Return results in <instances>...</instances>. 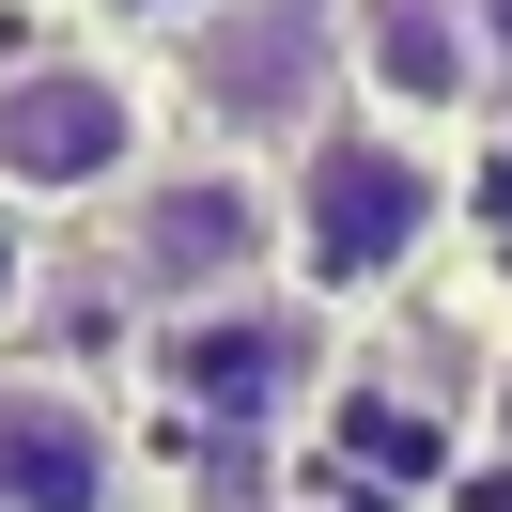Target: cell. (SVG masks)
<instances>
[{
  "label": "cell",
  "mask_w": 512,
  "mask_h": 512,
  "mask_svg": "<svg viewBox=\"0 0 512 512\" xmlns=\"http://www.w3.org/2000/svg\"><path fill=\"white\" fill-rule=\"evenodd\" d=\"M435 218H450V156L404 140V125H326V140H295V171H280V264L311 295L404 280V264L435 249Z\"/></svg>",
  "instance_id": "1"
},
{
  "label": "cell",
  "mask_w": 512,
  "mask_h": 512,
  "mask_svg": "<svg viewBox=\"0 0 512 512\" xmlns=\"http://www.w3.org/2000/svg\"><path fill=\"white\" fill-rule=\"evenodd\" d=\"M109 264H125V295H156V311L264 295V280H280V187H264L249 156H171V171H140V187H125Z\"/></svg>",
  "instance_id": "2"
},
{
  "label": "cell",
  "mask_w": 512,
  "mask_h": 512,
  "mask_svg": "<svg viewBox=\"0 0 512 512\" xmlns=\"http://www.w3.org/2000/svg\"><path fill=\"white\" fill-rule=\"evenodd\" d=\"M156 171V109L125 63L63 47V63H0V202H109Z\"/></svg>",
  "instance_id": "3"
},
{
  "label": "cell",
  "mask_w": 512,
  "mask_h": 512,
  "mask_svg": "<svg viewBox=\"0 0 512 512\" xmlns=\"http://www.w3.org/2000/svg\"><path fill=\"white\" fill-rule=\"evenodd\" d=\"M342 94L435 140L497 109V0H342Z\"/></svg>",
  "instance_id": "4"
},
{
  "label": "cell",
  "mask_w": 512,
  "mask_h": 512,
  "mask_svg": "<svg viewBox=\"0 0 512 512\" xmlns=\"http://www.w3.org/2000/svg\"><path fill=\"white\" fill-rule=\"evenodd\" d=\"M187 78L233 140H326L342 94V0H218L187 32Z\"/></svg>",
  "instance_id": "5"
},
{
  "label": "cell",
  "mask_w": 512,
  "mask_h": 512,
  "mask_svg": "<svg viewBox=\"0 0 512 512\" xmlns=\"http://www.w3.org/2000/svg\"><path fill=\"white\" fill-rule=\"evenodd\" d=\"M156 373H171V404H202V419H280L295 388H311V311H295V295L171 311L156 326Z\"/></svg>",
  "instance_id": "6"
},
{
  "label": "cell",
  "mask_w": 512,
  "mask_h": 512,
  "mask_svg": "<svg viewBox=\"0 0 512 512\" xmlns=\"http://www.w3.org/2000/svg\"><path fill=\"white\" fill-rule=\"evenodd\" d=\"M109 497H125L109 404L63 373H0V512H109Z\"/></svg>",
  "instance_id": "7"
},
{
  "label": "cell",
  "mask_w": 512,
  "mask_h": 512,
  "mask_svg": "<svg viewBox=\"0 0 512 512\" xmlns=\"http://www.w3.org/2000/svg\"><path fill=\"white\" fill-rule=\"evenodd\" d=\"M94 16H125V32H171V16H187V32H202L218 0H94Z\"/></svg>",
  "instance_id": "8"
},
{
  "label": "cell",
  "mask_w": 512,
  "mask_h": 512,
  "mask_svg": "<svg viewBox=\"0 0 512 512\" xmlns=\"http://www.w3.org/2000/svg\"><path fill=\"white\" fill-rule=\"evenodd\" d=\"M16 295H32V249H16V218H0V311H16Z\"/></svg>",
  "instance_id": "9"
}]
</instances>
